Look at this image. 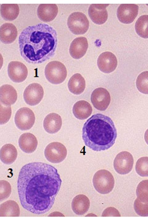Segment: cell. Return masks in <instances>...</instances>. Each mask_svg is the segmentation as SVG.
<instances>
[{
  "label": "cell",
  "instance_id": "cell-5",
  "mask_svg": "<svg viewBox=\"0 0 148 222\" xmlns=\"http://www.w3.org/2000/svg\"><path fill=\"white\" fill-rule=\"evenodd\" d=\"M47 80L54 84L62 83L67 76V71L65 65L58 61H52L47 64L45 69Z\"/></svg>",
  "mask_w": 148,
  "mask_h": 222
},
{
  "label": "cell",
  "instance_id": "cell-7",
  "mask_svg": "<svg viewBox=\"0 0 148 222\" xmlns=\"http://www.w3.org/2000/svg\"><path fill=\"white\" fill-rule=\"evenodd\" d=\"M67 153V150L65 146L58 142L50 143L46 147L44 151L47 159L54 163L62 162L66 158Z\"/></svg>",
  "mask_w": 148,
  "mask_h": 222
},
{
  "label": "cell",
  "instance_id": "cell-16",
  "mask_svg": "<svg viewBox=\"0 0 148 222\" xmlns=\"http://www.w3.org/2000/svg\"><path fill=\"white\" fill-rule=\"evenodd\" d=\"M58 12V6L55 4H41L38 7L37 14L40 20L47 22L53 20Z\"/></svg>",
  "mask_w": 148,
  "mask_h": 222
},
{
  "label": "cell",
  "instance_id": "cell-25",
  "mask_svg": "<svg viewBox=\"0 0 148 222\" xmlns=\"http://www.w3.org/2000/svg\"><path fill=\"white\" fill-rule=\"evenodd\" d=\"M68 87L69 91L76 95L82 93L85 87V82L84 77L80 73L73 75L69 79Z\"/></svg>",
  "mask_w": 148,
  "mask_h": 222
},
{
  "label": "cell",
  "instance_id": "cell-3",
  "mask_svg": "<svg viewBox=\"0 0 148 222\" xmlns=\"http://www.w3.org/2000/svg\"><path fill=\"white\" fill-rule=\"evenodd\" d=\"M117 136L114 123L109 117L100 113L88 119L82 128L85 145L94 151L105 150L114 144Z\"/></svg>",
  "mask_w": 148,
  "mask_h": 222
},
{
  "label": "cell",
  "instance_id": "cell-37",
  "mask_svg": "<svg viewBox=\"0 0 148 222\" xmlns=\"http://www.w3.org/2000/svg\"><path fill=\"white\" fill-rule=\"evenodd\" d=\"M146 5H147L148 6V4H146Z\"/></svg>",
  "mask_w": 148,
  "mask_h": 222
},
{
  "label": "cell",
  "instance_id": "cell-33",
  "mask_svg": "<svg viewBox=\"0 0 148 222\" xmlns=\"http://www.w3.org/2000/svg\"><path fill=\"white\" fill-rule=\"evenodd\" d=\"M11 188L10 183L7 181H0V200L1 201L8 198L10 195Z\"/></svg>",
  "mask_w": 148,
  "mask_h": 222
},
{
  "label": "cell",
  "instance_id": "cell-1",
  "mask_svg": "<svg viewBox=\"0 0 148 222\" xmlns=\"http://www.w3.org/2000/svg\"><path fill=\"white\" fill-rule=\"evenodd\" d=\"M61 183L57 169L51 165L37 162L24 165L17 182L22 206L36 214L47 212L54 203Z\"/></svg>",
  "mask_w": 148,
  "mask_h": 222
},
{
  "label": "cell",
  "instance_id": "cell-27",
  "mask_svg": "<svg viewBox=\"0 0 148 222\" xmlns=\"http://www.w3.org/2000/svg\"><path fill=\"white\" fill-rule=\"evenodd\" d=\"M20 210L18 204L12 200L7 201L0 206V216H19Z\"/></svg>",
  "mask_w": 148,
  "mask_h": 222
},
{
  "label": "cell",
  "instance_id": "cell-35",
  "mask_svg": "<svg viewBox=\"0 0 148 222\" xmlns=\"http://www.w3.org/2000/svg\"><path fill=\"white\" fill-rule=\"evenodd\" d=\"M102 216H121V215L119 211L116 209L110 207L107 208L103 211Z\"/></svg>",
  "mask_w": 148,
  "mask_h": 222
},
{
  "label": "cell",
  "instance_id": "cell-9",
  "mask_svg": "<svg viewBox=\"0 0 148 222\" xmlns=\"http://www.w3.org/2000/svg\"><path fill=\"white\" fill-rule=\"evenodd\" d=\"M134 162L132 155L128 151H123L119 153L115 158L113 166L118 173L125 175L131 171Z\"/></svg>",
  "mask_w": 148,
  "mask_h": 222
},
{
  "label": "cell",
  "instance_id": "cell-13",
  "mask_svg": "<svg viewBox=\"0 0 148 222\" xmlns=\"http://www.w3.org/2000/svg\"><path fill=\"white\" fill-rule=\"evenodd\" d=\"M8 76L13 82L20 83L26 79L28 75V70L23 63L18 61H12L8 64Z\"/></svg>",
  "mask_w": 148,
  "mask_h": 222
},
{
  "label": "cell",
  "instance_id": "cell-6",
  "mask_svg": "<svg viewBox=\"0 0 148 222\" xmlns=\"http://www.w3.org/2000/svg\"><path fill=\"white\" fill-rule=\"evenodd\" d=\"M68 27L70 31L75 35L84 34L89 27V22L83 13L75 12L69 16L67 21Z\"/></svg>",
  "mask_w": 148,
  "mask_h": 222
},
{
  "label": "cell",
  "instance_id": "cell-20",
  "mask_svg": "<svg viewBox=\"0 0 148 222\" xmlns=\"http://www.w3.org/2000/svg\"><path fill=\"white\" fill-rule=\"evenodd\" d=\"M18 144L21 150L27 153H31L36 149L38 141L36 137L29 133L23 134L18 140Z\"/></svg>",
  "mask_w": 148,
  "mask_h": 222
},
{
  "label": "cell",
  "instance_id": "cell-31",
  "mask_svg": "<svg viewBox=\"0 0 148 222\" xmlns=\"http://www.w3.org/2000/svg\"><path fill=\"white\" fill-rule=\"evenodd\" d=\"M135 170L138 174L142 177L148 176V157L140 158L137 161Z\"/></svg>",
  "mask_w": 148,
  "mask_h": 222
},
{
  "label": "cell",
  "instance_id": "cell-17",
  "mask_svg": "<svg viewBox=\"0 0 148 222\" xmlns=\"http://www.w3.org/2000/svg\"><path fill=\"white\" fill-rule=\"evenodd\" d=\"M88 46V42L86 38L80 37L76 38L70 44V54L74 59H80L86 53Z\"/></svg>",
  "mask_w": 148,
  "mask_h": 222
},
{
  "label": "cell",
  "instance_id": "cell-29",
  "mask_svg": "<svg viewBox=\"0 0 148 222\" xmlns=\"http://www.w3.org/2000/svg\"><path fill=\"white\" fill-rule=\"evenodd\" d=\"M136 85L139 92L145 94H148V71H144L138 76Z\"/></svg>",
  "mask_w": 148,
  "mask_h": 222
},
{
  "label": "cell",
  "instance_id": "cell-4",
  "mask_svg": "<svg viewBox=\"0 0 148 222\" xmlns=\"http://www.w3.org/2000/svg\"><path fill=\"white\" fill-rule=\"evenodd\" d=\"M92 182L95 189L101 194H107L112 191L114 185V179L109 171L102 169L94 175Z\"/></svg>",
  "mask_w": 148,
  "mask_h": 222
},
{
  "label": "cell",
  "instance_id": "cell-15",
  "mask_svg": "<svg viewBox=\"0 0 148 222\" xmlns=\"http://www.w3.org/2000/svg\"><path fill=\"white\" fill-rule=\"evenodd\" d=\"M109 4H93L89 6L88 13L92 20L98 24L104 23L107 20L108 15L106 7Z\"/></svg>",
  "mask_w": 148,
  "mask_h": 222
},
{
  "label": "cell",
  "instance_id": "cell-28",
  "mask_svg": "<svg viewBox=\"0 0 148 222\" xmlns=\"http://www.w3.org/2000/svg\"><path fill=\"white\" fill-rule=\"evenodd\" d=\"M137 33L141 37L148 38V15L140 16L137 20L135 25Z\"/></svg>",
  "mask_w": 148,
  "mask_h": 222
},
{
  "label": "cell",
  "instance_id": "cell-26",
  "mask_svg": "<svg viewBox=\"0 0 148 222\" xmlns=\"http://www.w3.org/2000/svg\"><path fill=\"white\" fill-rule=\"evenodd\" d=\"M19 12V7L18 4H2L1 5V16L6 21H11L16 19Z\"/></svg>",
  "mask_w": 148,
  "mask_h": 222
},
{
  "label": "cell",
  "instance_id": "cell-8",
  "mask_svg": "<svg viewBox=\"0 0 148 222\" xmlns=\"http://www.w3.org/2000/svg\"><path fill=\"white\" fill-rule=\"evenodd\" d=\"M35 121L34 112L31 109L26 107L19 109L16 112L14 117L17 127L22 130L30 129L33 125Z\"/></svg>",
  "mask_w": 148,
  "mask_h": 222
},
{
  "label": "cell",
  "instance_id": "cell-18",
  "mask_svg": "<svg viewBox=\"0 0 148 222\" xmlns=\"http://www.w3.org/2000/svg\"><path fill=\"white\" fill-rule=\"evenodd\" d=\"M62 120L60 116L55 113L48 114L44 119L43 126L45 130L49 134H55L61 129Z\"/></svg>",
  "mask_w": 148,
  "mask_h": 222
},
{
  "label": "cell",
  "instance_id": "cell-19",
  "mask_svg": "<svg viewBox=\"0 0 148 222\" xmlns=\"http://www.w3.org/2000/svg\"><path fill=\"white\" fill-rule=\"evenodd\" d=\"M17 98V91L12 86L5 84L1 87L0 104L4 106H10L16 102Z\"/></svg>",
  "mask_w": 148,
  "mask_h": 222
},
{
  "label": "cell",
  "instance_id": "cell-30",
  "mask_svg": "<svg viewBox=\"0 0 148 222\" xmlns=\"http://www.w3.org/2000/svg\"><path fill=\"white\" fill-rule=\"evenodd\" d=\"M136 195L138 199L142 201H148V180H144L138 184L137 187Z\"/></svg>",
  "mask_w": 148,
  "mask_h": 222
},
{
  "label": "cell",
  "instance_id": "cell-22",
  "mask_svg": "<svg viewBox=\"0 0 148 222\" xmlns=\"http://www.w3.org/2000/svg\"><path fill=\"white\" fill-rule=\"evenodd\" d=\"M90 206L89 199L85 195L79 194L75 197L72 202V208L77 215H83L88 211Z\"/></svg>",
  "mask_w": 148,
  "mask_h": 222
},
{
  "label": "cell",
  "instance_id": "cell-2",
  "mask_svg": "<svg viewBox=\"0 0 148 222\" xmlns=\"http://www.w3.org/2000/svg\"><path fill=\"white\" fill-rule=\"evenodd\" d=\"M18 44L24 60L30 63H41L54 55L57 44V32L46 23L29 26L20 33Z\"/></svg>",
  "mask_w": 148,
  "mask_h": 222
},
{
  "label": "cell",
  "instance_id": "cell-23",
  "mask_svg": "<svg viewBox=\"0 0 148 222\" xmlns=\"http://www.w3.org/2000/svg\"><path fill=\"white\" fill-rule=\"evenodd\" d=\"M90 104L84 100L79 101L73 105L72 111L74 116L77 119L84 120L89 117L92 112Z\"/></svg>",
  "mask_w": 148,
  "mask_h": 222
},
{
  "label": "cell",
  "instance_id": "cell-12",
  "mask_svg": "<svg viewBox=\"0 0 148 222\" xmlns=\"http://www.w3.org/2000/svg\"><path fill=\"white\" fill-rule=\"evenodd\" d=\"M138 10V6L136 4H121L117 10V17L119 20L123 23H130L137 17Z\"/></svg>",
  "mask_w": 148,
  "mask_h": 222
},
{
  "label": "cell",
  "instance_id": "cell-11",
  "mask_svg": "<svg viewBox=\"0 0 148 222\" xmlns=\"http://www.w3.org/2000/svg\"><path fill=\"white\" fill-rule=\"evenodd\" d=\"M91 100L93 106L97 109L105 110L109 105L111 97L109 92L105 88H98L92 92Z\"/></svg>",
  "mask_w": 148,
  "mask_h": 222
},
{
  "label": "cell",
  "instance_id": "cell-14",
  "mask_svg": "<svg viewBox=\"0 0 148 222\" xmlns=\"http://www.w3.org/2000/svg\"><path fill=\"white\" fill-rule=\"evenodd\" d=\"M98 67L102 72L110 73L116 68L117 64V58L112 53L106 51L99 56L97 61Z\"/></svg>",
  "mask_w": 148,
  "mask_h": 222
},
{
  "label": "cell",
  "instance_id": "cell-24",
  "mask_svg": "<svg viewBox=\"0 0 148 222\" xmlns=\"http://www.w3.org/2000/svg\"><path fill=\"white\" fill-rule=\"evenodd\" d=\"M17 151L15 147L11 144H7L1 149L0 157L1 161L6 164H10L16 160Z\"/></svg>",
  "mask_w": 148,
  "mask_h": 222
},
{
  "label": "cell",
  "instance_id": "cell-36",
  "mask_svg": "<svg viewBox=\"0 0 148 222\" xmlns=\"http://www.w3.org/2000/svg\"><path fill=\"white\" fill-rule=\"evenodd\" d=\"M144 139L146 143L148 145V129L145 132L144 134Z\"/></svg>",
  "mask_w": 148,
  "mask_h": 222
},
{
  "label": "cell",
  "instance_id": "cell-21",
  "mask_svg": "<svg viewBox=\"0 0 148 222\" xmlns=\"http://www.w3.org/2000/svg\"><path fill=\"white\" fill-rule=\"evenodd\" d=\"M18 34L16 27L12 23H5L0 28L1 41L5 44L11 43L16 38Z\"/></svg>",
  "mask_w": 148,
  "mask_h": 222
},
{
  "label": "cell",
  "instance_id": "cell-10",
  "mask_svg": "<svg viewBox=\"0 0 148 222\" xmlns=\"http://www.w3.org/2000/svg\"><path fill=\"white\" fill-rule=\"evenodd\" d=\"M44 95L43 89L39 84L33 83L28 85L23 93L24 100L27 104L31 106L38 104Z\"/></svg>",
  "mask_w": 148,
  "mask_h": 222
},
{
  "label": "cell",
  "instance_id": "cell-34",
  "mask_svg": "<svg viewBox=\"0 0 148 222\" xmlns=\"http://www.w3.org/2000/svg\"><path fill=\"white\" fill-rule=\"evenodd\" d=\"M0 124H4L8 122L10 117L11 107L10 106L5 107L0 104Z\"/></svg>",
  "mask_w": 148,
  "mask_h": 222
},
{
  "label": "cell",
  "instance_id": "cell-32",
  "mask_svg": "<svg viewBox=\"0 0 148 222\" xmlns=\"http://www.w3.org/2000/svg\"><path fill=\"white\" fill-rule=\"evenodd\" d=\"M134 208L136 213L140 216H148V201H142L137 198L134 202Z\"/></svg>",
  "mask_w": 148,
  "mask_h": 222
}]
</instances>
